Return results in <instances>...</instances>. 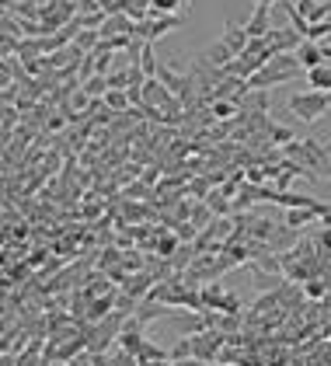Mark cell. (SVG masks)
<instances>
[{
    "mask_svg": "<svg viewBox=\"0 0 331 366\" xmlns=\"http://www.w3.org/2000/svg\"><path fill=\"white\" fill-rule=\"evenodd\" d=\"M105 105H108L112 112H129L133 102H129V91H108V95H105Z\"/></svg>",
    "mask_w": 331,
    "mask_h": 366,
    "instance_id": "19",
    "label": "cell"
},
{
    "mask_svg": "<svg viewBox=\"0 0 331 366\" xmlns=\"http://www.w3.org/2000/svg\"><path fill=\"white\" fill-rule=\"evenodd\" d=\"M181 244H185V241H181L178 234H164V230H161V241H157V255H161V258H175V251H178Z\"/></svg>",
    "mask_w": 331,
    "mask_h": 366,
    "instance_id": "15",
    "label": "cell"
},
{
    "mask_svg": "<svg viewBox=\"0 0 331 366\" xmlns=\"http://www.w3.org/2000/svg\"><path fill=\"white\" fill-rule=\"evenodd\" d=\"M213 216H216V213H213V209H209V202H206V206H195V209H192V216H188V220H192V223H195V227H199V230H206V227H209V220H213Z\"/></svg>",
    "mask_w": 331,
    "mask_h": 366,
    "instance_id": "21",
    "label": "cell"
},
{
    "mask_svg": "<svg viewBox=\"0 0 331 366\" xmlns=\"http://www.w3.org/2000/svg\"><path fill=\"white\" fill-rule=\"evenodd\" d=\"M307 84L317 91H331V67H314L307 70Z\"/></svg>",
    "mask_w": 331,
    "mask_h": 366,
    "instance_id": "14",
    "label": "cell"
},
{
    "mask_svg": "<svg viewBox=\"0 0 331 366\" xmlns=\"http://www.w3.org/2000/svg\"><path fill=\"white\" fill-rule=\"evenodd\" d=\"M234 102H213V119H230L234 116Z\"/></svg>",
    "mask_w": 331,
    "mask_h": 366,
    "instance_id": "24",
    "label": "cell"
},
{
    "mask_svg": "<svg viewBox=\"0 0 331 366\" xmlns=\"http://www.w3.org/2000/svg\"><path fill=\"white\" fill-rule=\"evenodd\" d=\"M178 4H181V0H150V18H157V15H178Z\"/></svg>",
    "mask_w": 331,
    "mask_h": 366,
    "instance_id": "20",
    "label": "cell"
},
{
    "mask_svg": "<svg viewBox=\"0 0 331 366\" xmlns=\"http://www.w3.org/2000/svg\"><path fill=\"white\" fill-rule=\"evenodd\" d=\"M171 359L178 363V359H195V338L192 335H181L178 342H175V349H171Z\"/></svg>",
    "mask_w": 331,
    "mask_h": 366,
    "instance_id": "16",
    "label": "cell"
},
{
    "mask_svg": "<svg viewBox=\"0 0 331 366\" xmlns=\"http://www.w3.org/2000/svg\"><path fill=\"white\" fill-rule=\"evenodd\" d=\"M255 4H275V0H255Z\"/></svg>",
    "mask_w": 331,
    "mask_h": 366,
    "instance_id": "31",
    "label": "cell"
},
{
    "mask_svg": "<svg viewBox=\"0 0 331 366\" xmlns=\"http://www.w3.org/2000/svg\"><path fill=\"white\" fill-rule=\"evenodd\" d=\"M286 109H289L300 122H317V119H324L328 109H331V91H317V88L300 91V95H293V98L286 102Z\"/></svg>",
    "mask_w": 331,
    "mask_h": 366,
    "instance_id": "3",
    "label": "cell"
},
{
    "mask_svg": "<svg viewBox=\"0 0 331 366\" xmlns=\"http://www.w3.org/2000/svg\"><path fill=\"white\" fill-rule=\"evenodd\" d=\"M102 39H112V35H133L136 32V22L126 15V11H112L105 22H102Z\"/></svg>",
    "mask_w": 331,
    "mask_h": 366,
    "instance_id": "7",
    "label": "cell"
},
{
    "mask_svg": "<svg viewBox=\"0 0 331 366\" xmlns=\"http://www.w3.org/2000/svg\"><path fill=\"white\" fill-rule=\"evenodd\" d=\"M300 74H307L303 70V63H300V56L296 53H275L248 84L251 88H258V91H268V88H279V84H289V81H296Z\"/></svg>",
    "mask_w": 331,
    "mask_h": 366,
    "instance_id": "2",
    "label": "cell"
},
{
    "mask_svg": "<svg viewBox=\"0 0 331 366\" xmlns=\"http://www.w3.org/2000/svg\"><path fill=\"white\" fill-rule=\"evenodd\" d=\"M81 88H84L91 98H105V95H108V77H105V74H95V77H91V81H84Z\"/></svg>",
    "mask_w": 331,
    "mask_h": 366,
    "instance_id": "18",
    "label": "cell"
},
{
    "mask_svg": "<svg viewBox=\"0 0 331 366\" xmlns=\"http://www.w3.org/2000/svg\"><path fill=\"white\" fill-rule=\"evenodd\" d=\"M282 154L289 161H296L300 168H307L310 175L317 178H331V150L328 143H321L317 136H303V140H293L282 147Z\"/></svg>",
    "mask_w": 331,
    "mask_h": 366,
    "instance_id": "1",
    "label": "cell"
},
{
    "mask_svg": "<svg viewBox=\"0 0 331 366\" xmlns=\"http://www.w3.org/2000/svg\"><path fill=\"white\" fill-rule=\"evenodd\" d=\"M199 56H202L206 63H213V67H227V63L234 60V49H230L223 39H216V42H209V46H206Z\"/></svg>",
    "mask_w": 331,
    "mask_h": 366,
    "instance_id": "11",
    "label": "cell"
},
{
    "mask_svg": "<svg viewBox=\"0 0 331 366\" xmlns=\"http://www.w3.org/2000/svg\"><path fill=\"white\" fill-rule=\"evenodd\" d=\"M171 98H178V95H171L168 84H161L157 77H147V84H143V109H164Z\"/></svg>",
    "mask_w": 331,
    "mask_h": 366,
    "instance_id": "8",
    "label": "cell"
},
{
    "mask_svg": "<svg viewBox=\"0 0 331 366\" xmlns=\"http://www.w3.org/2000/svg\"><path fill=\"white\" fill-rule=\"evenodd\" d=\"M268 11H272V4H255L251 18L244 22V29H248V35H251V39H265V35L272 32V22H268Z\"/></svg>",
    "mask_w": 331,
    "mask_h": 366,
    "instance_id": "9",
    "label": "cell"
},
{
    "mask_svg": "<svg viewBox=\"0 0 331 366\" xmlns=\"http://www.w3.org/2000/svg\"><path fill=\"white\" fill-rule=\"evenodd\" d=\"M223 42L234 49V56H241V53L248 49L251 35H248V29H244V25H234V22H227V25H223Z\"/></svg>",
    "mask_w": 331,
    "mask_h": 366,
    "instance_id": "10",
    "label": "cell"
},
{
    "mask_svg": "<svg viewBox=\"0 0 331 366\" xmlns=\"http://www.w3.org/2000/svg\"><path fill=\"white\" fill-rule=\"evenodd\" d=\"M112 363H115V366H140V359H136L133 352H126V349H119V352L112 356Z\"/></svg>",
    "mask_w": 331,
    "mask_h": 366,
    "instance_id": "25",
    "label": "cell"
},
{
    "mask_svg": "<svg viewBox=\"0 0 331 366\" xmlns=\"http://www.w3.org/2000/svg\"><path fill=\"white\" fill-rule=\"evenodd\" d=\"M328 150H331V140H328Z\"/></svg>",
    "mask_w": 331,
    "mask_h": 366,
    "instance_id": "32",
    "label": "cell"
},
{
    "mask_svg": "<svg viewBox=\"0 0 331 366\" xmlns=\"http://www.w3.org/2000/svg\"><path fill=\"white\" fill-rule=\"evenodd\" d=\"M265 39H268L272 56H275V53H296V49L303 46V35H300L296 29H272Z\"/></svg>",
    "mask_w": 331,
    "mask_h": 366,
    "instance_id": "6",
    "label": "cell"
},
{
    "mask_svg": "<svg viewBox=\"0 0 331 366\" xmlns=\"http://www.w3.org/2000/svg\"><path fill=\"white\" fill-rule=\"evenodd\" d=\"M314 220H317V209H286V213H282V223L293 227V230H300V227H307V223H314Z\"/></svg>",
    "mask_w": 331,
    "mask_h": 366,
    "instance_id": "13",
    "label": "cell"
},
{
    "mask_svg": "<svg viewBox=\"0 0 331 366\" xmlns=\"http://www.w3.org/2000/svg\"><path fill=\"white\" fill-rule=\"evenodd\" d=\"M279 279H282V276H272V272H265V269H255V286H258V289H279Z\"/></svg>",
    "mask_w": 331,
    "mask_h": 366,
    "instance_id": "22",
    "label": "cell"
},
{
    "mask_svg": "<svg viewBox=\"0 0 331 366\" xmlns=\"http://www.w3.org/2000/svg\"><path fill=\"white\" fill-rule=\"evenodd\" d=\"M265 136H268V143H279V147H286V143H293V140H296L289 126H275V122H268Z\"/></svg>",
    "mask_w": 331,
    "mask_h": 366,
    "instance_id": "17",
    "label": "cell"
},
{
    "mask_svg": "<svg viewBox=\"0 0 331 366\" xmlns=\"http://www.w3.org/2000/svg\"><path fill=\"white\" fill-rule=\"evenodd\" d=\"M324 35H331V18H328V22H314V25L307 29V39H310V42H321Z\"/></svg>",
    "mask_w": 331,
    "mask_h": 366,
    "instance_id": "23",
    "label": "cell"
},
{
    "mask_svg": "<svg viewBox=\"0 0 331 366\" xmlns=\"http://www.w3.org/2000/svg\"><path fill=\"white\" fill-rule=\"evenodd\" d=\"M296 56H300L303 70H314V67H324V46H321V42H310V39H303V46L296 49Z\"/></svg>",
    "mask_w": 331,
    "mask_h": 366,
    "instance_id": "12",
    "label": "cell"
},
{
    "mask_svg": "<svg viewBox=\"0 0 331 366\" xmlns=\"http://www.w3.org/2000/svg\"><path fill=\"white\" fill-rule=\"evenodd\" d=\"M175 366H206V363H199V359H178Z\"/></svg>",
    "mask_w": 331,
    "mask_h": 366,
    "instance_id": "28",
    "label": "cell"
},
{
    "mask_svg": "<svg viewBox=\"0 0 331 366\" xmlns=\"http://www.w3.org/2000/svg\"><path fill=\"white\" fill-rule=\"evenodd\" d=\"M220 310L237 314V310H241V296H237V293H227V296H223V303H220Z\"/></svg>",
    "mask_w": 331,
    "mask_h": 366,
    "instance_id": "27",
    "label": "cell"
},
{
    "mask_svg": "<svg viewBox=\"0 0 331 366\" xmlns=\"http://www.w3.org/2000/svg\"><path fill=\"white\" fill-rule=\"evenodd\" d=\"M307 293H310V296H324V293H328V279L321 283L317 276H310V283H307Z\"/></svg>",
    "mask_w": 331,
    "mask_h": 366,
    "instance_id": "26",
    "label": "cell"
},
{
    "mask_svg": "<svg viewBox=\"0 0 331 366\" xmlns=\"http://www.w3.org/2000/svg\"><path fill=\"white\" fill-rule=\"evenodd\" d=\"M157 366H175V359H164V363H157Z\"/></svg>",
    "mask_w": 331,
    "mask_h": 366,
    "instance_id": "30",
    "label": "cell"
},
{
    "mask_svg": "<svg viewBox=\"0 0 331 366\" xmlns=\"http://www.w3.org/2000/svg\"><path fill=\"white\" fill-rule=\"evenodd\" d=\"M328 185H331V178H328Z\"/></svg>",
    "mask_w": 331,
    "mask_h": 366,
    "instance_id": "33",
    "label": "cell"
},
{
    "mask_svg": "<svg viewBox=\"0 0 331 366\" xmlns=\"http://www.w3.org/2000/svg\"><path fill=\"white\" fill-rule=\"evenodd\" d=\"M324 46V42H321ZM324 60H331V46H324Z\"/></svg>",
    "mask_w": 331,
    "mask_h": 366,
    "instance_id": "29",
    "label": "cell"
},
{
    "mask_svg": "<svg viewBox=\"0 0 331 366\" xmlns=\"http://www.w3.org/2000/svg\"><path fill=\"white\" fill-rule=\"evenodd\" d=\"M181 29V15H157V18H147V22H136V35L143 42H157L164 39L168 32Z\"/></svg>",
    "mask_w": 331,
    "mask_h": 366,
    "instance_id": "4",
    "label": "cell"
},
{
    "mask_svg": "<svg viewBox=\"0 0 331 366\" xmlns=\"http://www.w3.org/2000/svg\"><path fill=\"white\" fill-rule=\"evenodd\" d=\"M192 338H195V359H199V363H213L216 352H220L223 342H227V335L216 331V328H206V331H199V335H192Z\"/></svg>",
    "mask_w": 331,
    "mask_h": 366,
    "instance_id": "5",
    "label": "cell"
}]
</instances>
